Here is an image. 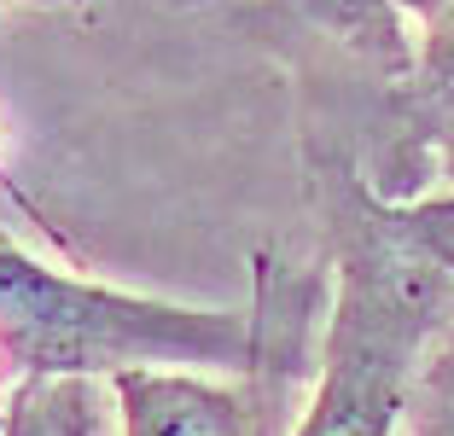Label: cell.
I'll list each match as a JSON object with an SVG mask.
<instances>
[{
	"mask_svg": "<svg viewBox=\"0 0 454 436\" xmlns=\"http://www.w3.org/2000/svg\"><path fill=\"white\" fill-rule=\"evenodd\" d=\"M0 355L24 378H122V372H251L262 320L181 308L41 268L0 238Z\"/></svg>",
	"mask_w": 454,
	"mask_h": 436,
	"instance_id": "cell-1",
	"label": "cell"
},
{
	"mask_svg": "<svg viewBox=\"0 0 454 436\" xmlns=\"http://www.w3.org/2000/svg\"><path fill=\"white\" fill-rule=\"evenodd\" d=\"M111 390H117L122 436H292L286 431L292 384L268 378L262 361L239 372V384L152 367L111 378Z\"/></svg>",
	"mask_w": 454,
	"mask_h": 436,
	"instance_id": "cell-3",
	"label": "cell"
},
{
	"mask_svg": "<svg viewBox=\"0 0 454 436\" xmlns=\"http://www.w3.org/2000/svg\"><path fill=\"white\" fill-rule=\"evenodd\" d=\"M449 6H454V0H402V12H408V18H419V24H431V18H442Z\"/></svg>",
	"mask_w": 454,
	"mask_h": 436,
	"instance_id": "cell-7",
	"label": "cell"
},
{
	"mask_svg": "<svg viewBox=\"0 0 454 436\" xmlns=\"http://www.w3.org/2000/svg\"><path fill=\"white\" fill-rule=\"evenodd\" d=\"M0 436H106V413L88 378H24L0 419Z\"/></svg>",
	"mask_w": 454,
	"mask_h": 436,
	"instance_id": "cell-5",
	"label": "cell"
},
{
	"mask_svg": "<svg viewBox=\"0 0 454 436\" xmlns=\"http://www.w3.org/2000/svg\"><path fill=\"white\" fill-rule=\"evenodd\" d=\"M292 18H303L309 29L344 41L349 53H361L367 65H379L385 76L408 82L414 76V41H408V12L402 0H280Z\"/></svg>",
	"mask_w": 454,
	"mask_h": 436,
	"instance_id": "cell-4",
	"label": "cell"
},
{
	"mask_svg": "<svg viewBox=\"0 0 454 436\" xmlns=\"http://www.w3.org/2000/svg\"><path fill=\"white\" fill-rule=\"evenodd\" d=\"M431 35L414 58L408 99H414V128H431L442 145H454V6L431 18Z\"/></svg>",
	"mask_w": 454,
	"mask_h": 436,
	"instance_id": "cell-6",
	"label": "cell"
},
{
	"mask_svg": "<svg viewBox=\"0 0 454 436\" xmlns=\"http://www.w3.org/2000/svg\"><path fill=\"white\" fill-rule=\"evenodd\" d=\"M454 227V222H449ZM442 215L379 222L338 262V303L326 315V361L292 436H390L426 331L442 315L454 238Z\"/></svg>",
	"mask_w": 454,
	"mask_h": 436,
	"instance_id": "cell-2",
	"label": "cell"
}]
</instances>
